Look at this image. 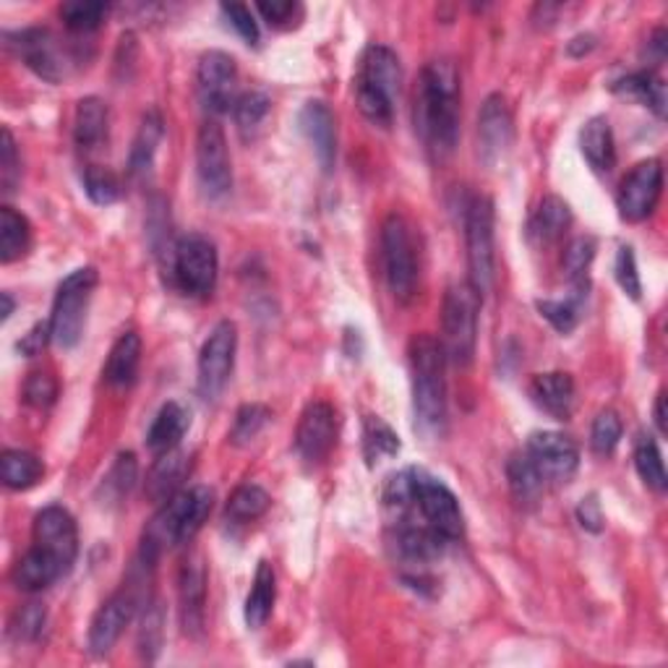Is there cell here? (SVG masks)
Listing matches in <instances>:
<instances>
[{
  "label": "cell",
  "instance_id": "obj_44",
  "mask_svg": "<svg viewBox=\"0 0 668 668\" xmlns=\"http://www.w3.org/2000/svg\"><path fill=\"white\" fill-rule=\"evenodd\" d=\"M269 417H271L269 408L259 405V402L243 405L238 413H235L233 431H230V442H233L235 447H246V444L254 442V438L259 436L264 428H267Z\"/></svg>",
  "mask_w": 668,
  "mask_h": 668
},
{
  "label": "cell",
  "instance_id": "obj_48",
  "mask_svg": "<svg viewBox=\"0 0 668 668\" xmlns=\"http://www.w3.org/2000/svg\"><path fill=\"white\" fill-rule=\"evenodd\" d=\"M163 624H165L163 605L152 603L144 614L142 632H138V647H142L144 658L155 660L159 645H163Z\"/></svg>",
  "mask_w": 668,
  "mask_h": 668
},
{
  "label": "cell",
  "instance_id": "obj_16",
  "mask_svg": "<svg viewBox=\"0 0 668 668\" xmlns=\"http://www.w3.org/2000/svg\"><path fill=\"white\" fill-rule=\"evenodd\" d=\"M525 455L531 457L535 470L541 472L543 483L564 486L575 478L580 465V449L569 436L556 431H538L527 438Z\"/></svg>",
  "mask_w": 668,
  "mask_h": 668
},
{
  "label": "cell",
  "instance_id": "obj_2",
  "mask_svg": "<svg viewBox=\"0 0 668 668\" xmlns=\"http://www.w3.org/2000/svg\"><path fill=\"white\" fill-rule=\"evenodd\" d=\"M385 504L387 510L394 514V520H423L428 527H434L436 533H442L449 543L459 541L465 533V517L455 493L449 491L447 483H442V480L421 468L394 472V476L387 480Z\"/></svg>",
  "mask_w": 668,
  "mask_h": 668
},
{
  "label": "cell",
  "instance_id": "obj_23",
  "mask_svg": "<svg viewBox=\"0 0 668 668\" xmlns=\"http://www.w3.org/2000/svg\"><path fill=\"white\" fill-rule=\"evenodd\" d=\"M188 472H191V455L180 449L159 455L157 463L152 465L149 476H146V497L155 504H165V501L180 493V486H183Z\"/></svg>",
  "mask_w": 668,
  "mask_h": 668
},
{
  "label": "cell",
  "instance_id": "obj_46",
  "mask_svg": "<svg viewBox=\"0 0 668 668\" xmlns=\"http://www.w3.org/2000/svg\"><path fill=\"white\" fill-rule=\"evenodd\" d=\"M593 259H595L593 238H584V235H580V238L569 241V246L564 248V259H561L564 275H567L575 285L584 282V275H588Z\"/></svg>",
  "mask_w": 668,
  "mask_h": 668
},
{
  "label": "cell",
  "instance_id": "obj_12",
  "mask_svg": "<svg viewBox=\"0 0 668 668\" xmlns=\"http://www.w3.org/2000/svg\"><path fill=\"white\" fill-rule=\"evenodd\" d=\"M32 548L45 556L53 567H58L63 575L71 572L76 554H79V533H76L71 512L63 506H45L34 517Z\"/></svg>",
  "mask_w": 668,
  "mask_h": 668
},
{
  "label": "cell",
  "instance_id": "obj_36",
  "mask_svg": "<svg viewBox=\"0 0 668 668\" xmlns=\"http://www.w3.org/2000/svg\"><path fill=\"white\" fill-rule=\"evenodd\" d=\"M614 89L622 94L637 97V100L647 104L658 118L666 115V84L656 71H639L626 76Z\"/></svg>",
  "mask_w": 668,
  "mask_h": 668
},
{
  "label": "cell",
  "instance_id": "obj_1",
  "mask_svg": "<svg viewBox=\"0 0 668 668\" xmlns=\"http://www.w3.org/2000/svg\"><path fill=\"white\" fill-rule=\"evenodd\" d=\"M413 123L428 152L442 159L459 138V74L455 63L431 60L415 87Z\"/></svg>",
  "mask_w": 668,
  "mask_h": 668
},
{
  "label": "cell",
  "instance_id": "obj_28",
  "mask_svg": "<svg viewBox=\"0 0 668 668\" xmlns=\"http://www.w3.org/2000/svg\"><path fill=\"white\" fill-rule=\"evenodd\" d=\"M138 364H142V339L136 332H125L115 339L113 350L104 364V381L113 387H131L136 381Z\"/></svg>",
  "mask_w": 668,
  "mask_h": 668
},
{
  "label": "cell",
  "instance_id": "obj_11",
  "mask_svg": "<svg viewBox=\"0 0 668 668\" xmlns=\"http://www.w3.org/2000/svg\"><path fill=\"white\" fill-rule=\"evenodd\" d=\"M465 241L470 267L468 282L480 296H486L493 282V201L489 197H472L465 209Z\"/></svg>",
  "mask_w": 668,
  "mask_h": 668
},
{
  "label": "cell",
  "instance_id": "obj_27",
  "mask_svg": "<svg viewBox=\"0 0 668 668\" xmlns=\"http://www.w3.org/2000/svg\"><path fill=\"white\" fill-rule=\"evenodd\" d=\"M580 149L590 167L598 172H609L616 165V142L611 123L605 118L595 115L582 125L580 131Z\"/></svg>",
  "mask_w": 668,
  "mask_h": 668
},
{
  "label": "cell",
  "instance_id": "obj_57",
  "mask_svg": "<svg viewBox=\"0 0 668 668\" xmlns=\"http://www.w3.org/2000/svg\"><path fill=\"white\" fill-rule=\"evenodd\" d=\"M656 423H658V431L660 434H666V394H658V402H656Z\"/></svg>",
  "mask_w": 668,
  "mask_h": 668
},
{
  "label": "cell",
  "instance_id": "obj_50",
  "mask_svg": "<svg viewBox=\"0 0 668 668\" xmlns=\"http://www.w3.org/2000/svg\"><path fill=\"white\" fill-rule=\"evenodd\" d=\"M55 397H58V381H55L53 374L37 371V374H32L30 379H26V385H24V402H26V405L45 410V408L53 405Z\"/></svg>",
  "mask_w": 668,
  "mask_h": 668
},
{
  "label": "cell",
  "instance_id": "obj_6",
  "mask_svg": "<svg viewBox=\"0 0 668 668\" xmlns=\"http://www.w3.org/2000/svg\"><path fill=\"white\" fill-rule=\"evenodd\" d=\"M9 45L26 63V68H32L40 79L51 84L71 79L87 60L81 45L58 37L45 26H32V30L9 34Z\"/></svg>",
  "mask_w": 668,
  "mask_h": 668
},
{
  "label": "cell",
  "instance_id": "obj_54",
  "mask_svg": "<svg viewBox=\"0 0 668 668\" xmlns=\"http://www.w3.org/2000/svg\"><path fill=\"white\" fill-rule=\"evenodd\" d=\"M577 520H580V525L584 531L590 533H601L603 531V510H601V501L595 497H588L580 501V506H577Z\"/></svg>",
  "mask_w": 668,
  "mask_h": 668
},
{
  "label": "cell",
  "instance_id": "obj_51",
  "mask_svg": "<svg viewBox=\"0 0 668 668\" xmlns=\"http://www.w3.org/2000/svg\"><path fill=\"white\" fill-rule=\"evenodd\" d=\"M220 11L225 13V19L230 21V26H233V30L238 32L241 37L248 42V45H256V42H259V26H256L254 13H250L248 5H243V3H222Z\"/></svg>",
  "mask_w": 668,
  "mask_h": 668
},
{
  "label": "cell",
  "instance_id": "obj_56",
  "mask_svg": "<svg viewBox=\"0 0 668 668\" xmlns=\"http://www.w3.org/2000/svg\"><path fill=\"white\" fill-rule=\"evenodd\" d=\"M595 47V37L593 34H580V37H575L569 42V55H575V58H582L584 53H590Z\"/></svg>",
  "mask_w": 668,
  "mask_h": 668
},
{
  "label": "cell",
  "instance_id": "obj_5",
  "mask_svg": "<svg viewBox=\"0 0 668 668\" xmlns=\"http://www.w3.org/2000/svg\"><path fill=\"white\" fill-rule=\"evenodd\" d=\"M402 68L394 51L385 45L366 47L360 55L358 76H355V97L358 110L374 125H389L394 118V97L400 94Z\"/></svg>",
  "mask_w": 668,
  "mask_h": 668
},
{
  "label": "cell",
  "instance_id": "obj_30",
  "mask_svg": "<svg viewBox=\"0 0 668 668\" xmlns=\"http://www.w3.org/2000/svg\"><path fill=\"white\" fill-rule=\"evenodd\" d=\"M108 136V108L100 97H84L76 104L74 138L81 149H94Z\"/></svg>",
  "mask_w": 668,
  "mask_h": 668
},
{
  "label": "cell",
  "instance_id": "obj_52",
  "mask_svg": "<svg viewBox=\"0 0 668 668\" xmlns=\"http://www.w3.org/2000/svg\"><path fill=\"white\" fill-rule=\"evenodd\" d=\"M256 11H259L264 21H267L269 26H275V30H290V26L296 24V19L303 16V9L298 3H292V0H282V3H259Z\"/></svg>",
  "mask_w": 668,
  "mask_h": 668
},
{
  "label": "cell",
  "instance_id": "obj_14",
  "mask_svg": "<svg viewBox=\"0 0 668 668\" xmlns=\"http://www.w3.org/2000/svg\"><path fill=\"white\" fill-rule=\"evenodd\" d=\"M197 176L209 199H222L233 188L227 138L218 121H207L197 136Z\"/></svg>",
  "mask_w": 668,
  "mask_h": 668
},
{
  "label": "cell",
  "instance_id": "obj_37",
  "mask_svg": "<svg viewBox=\"0 0 668 668\" xmlns=\"http://www.w3.org/2000/svg\"><path fill=\"white\" fill-rule=\"evenodd\" d=\"M635 468L643 478V483L647 489L664 493L668 489V476H666V465L664 457H660V449L656 444V438L639 434L635 442Z\"/></svg>",
  "mask_w": 668,
  "mask_h": 668
},
{
  "label": "cell",
  "instance_id": "obj_7",
  "mask_svg": "<svg viewBox=\"0 0 668 668\" xmlns=\"http://www.w3.org/2000/svg\"><path fill=\"white\" fill-rule=\"evenodd\" d=\"M483 296L470 282H455L442 303V350L455 366L472 364L478 345V313Z\"/></svg>",
  "mask_w": 668,
  "mask_h": 668
},
{
  "label": "cell",
  "instance_id": "obj_43",
  "mask_svg": "<svg viewBox=\"0 0 668 668\" xmlns=\"http://www.w3.org/2000/svg\"><path fill=\"white\" fill-rule=\"evenodd\" d=\"M84 191H87V197L92 199L94 204H115V201L121 199V180H118L110 167L89 165L87 170H84Z\"/></svg>",
  "mask_w": 668,
  "mask_h": 668
},
{
  "label": "cell",
  "instance_id": "obj_9",
  "mask_svg": "<svg viewBox=\"0 0 668 668\" xmlns=\"http://www.w3.org/2000/svg\"><path fill=\"white\" fill-rule=\"evenodd\" d=\"M97 282H100L97 269L81 267L71 271V275L60 282L58 292H55L51 332H53V343L63 347V350H71V347L81 339L84 324H87V309L89 301H92Z\"/></svg>",
  "mask_w": 668,
  "mask_h": 668
},
{
  "label": "cell",
  "instance_id": "obj_55",
  "mask_svg": "<svg viewBox=\"0 0 668 668\" xmlns=\"http://www.w3.org/2000/svg\"><path fill=\"white\" fill-rule=\"evenodd\" d=\"M47 339H53L51 322L37 324V326H32L30 334H24V339H21V343H19V350L24 353V355H30V358H32V355H40L42 350H45Z\"/></svg>",
  "mask_w": 668,
  "mask_h": 668
},
{
  "label": "cell",
  "instance_id": "obj_41",
  "mask_svg": "<svg viewBox=\"0 0 668 668\" xmlns=\"http://www.w3.org/2000/svg\"><path fill=\"white\" fill-rule=\"evenodd\" d=\"M582 288H588V285H584V282L577 285L575 296L567 298V301H538L541 316L546 319V322L552 324L556 332L569 334L577 324H580L582 301H584V296H588V292L582 296Z\"/></svg>",
  "mask_w": 668,
  "mask_h": 668
},
{
  "label": "cell",
  "instance_id": "obj_22",
  "mask_svg": "<svg viewBox=\"0 0 668 668\" xmlns=\"http://www.w3.org/2000/svg\"><path fill=\"white\" fill-rule=\"evenodd\" d=\"M178 595H180V614H183V626L191 635H199L204 626V603H207V567L201 556H188L178 577Z\"/></svg>",
  "mask_w": 668,
  "mask_h": 668
},
{
  "label": "cell",
  "instance_id": "obj_4",
  "mask_svg": "<svg viewBox=\"0 0 668 668\" xmlns=\"http://www.w3.org/2000/svg\"><path fill=\"white\" fill-rule=\"evenodd\" d=\"M214 506V493L207 486H193V489L180 491L165 504H159V512L146 525L142 538V564L155 567V561L167 548L183 546L197 538V533L204 527Z\"/></svg>",
  "mask_w": 668,
  "mask_h": 668
},
{
  "label": "cell",
  "instance_id": "obj_42",
  "mask_svg": "<svg viewBox=\"0 0 668 668\" xmlns=\"http://www.w3.org/2000/svg\"><path fill=\"white\" fill-rule=\"evenodd\" d=\"M136 478H138L136 457L131 455V452H123V455H118L113 468H110L108 476L102 478L104 499H108V501H123L131 493V489L136 486Z\"/></svg>",
  "mask_w": 668,
  "mask_h": 668
},
{
  "label": "cell",
  "instance_id": "obj_17",
  "mask_svg": "<svg viewBox=\"0 0 668 668\" xmlns=\"http://www.w3.org/2000/svg\"><path fill=\"white\" fill-rule=\"evenodd\" d=\"M235 87H238V66H235L233 55L222 51H209L201 55L197 68V89L207 113H227L238 100Z\"/></svg>",
  "mask_w": 668,
  "mask_h": 668
},
{
  "label": "cell",
  "instance_id": "obj_34",
  "mask_svg": "<svg viewBox=\"0 0 668 668\" xmlns=\"http://www.w3.org/2000/svg\"><path fill=\"white\" fill-rule=\"evenodd\" d=\"M506 478H510L512 497L517 499L520 504L525 506L538 504L546 483H543L541 472L535 470V465L531 463V457H527L525 452H520V455H514L510 463H506Z\"/></svg>",
  "mask_w": 668,
  "mask_h": 668
},
{
  "label": "cell",
  "instance_id": "obj_58",
  "mask_svg": "<svg viewBox=\"0 0 668 668\" xmlns=\"http://www.w3.org/2000/svg\"><path fill=\"white\" fill-rule=\"evenodd\" d=\"M0 298H3V319H9L11 313H13V301H11V296H9V292H3V296H0Z\"/></svg>",
  "mask_w": 668,
  "mask_h": 668
},
{
  "label": "cell",
  "instance_id": "obj_26",
  "mask_svg": "<svg viewBox=\"0 0 668 668\" xmlns=\"http://www.w3.org/2000/svg\"><path fill=\"white\" fill-rule=\"evenodd\" d=\"M165 134V123L159 110H146L142 123H138L134 146H131V157H129V172L134 178H146L155 167V155L157 146L163 142Z\"/></svg>",
  "mask_w": 668,
  "mask_h": 668
},
{
  "label": "cell",
  "instance_id": "obj_38",
  "mask_svg": "<svg viewBox=\"0 0 668 668\" xmlns=\"http://www.w3.org/2000/svg\"><path fill=\"white\" fill-rule=\"evenodd\" d=\"M271 110L269 97L261 89H248V92L238 94V100L233 104L235 125H238L243 138H254L261 131L264 121H267Z\"/></svg>",
  "mask_w": 668,
  "mask_h": 668
},
{
  "label": "cell",
  "instance_id": "obj_33",
  "mask_svg": "<svg viewBox=\"0 0 668 668\" xmlns=\"http://www.w3.org/2000/svg\"><path fill=\"white\" fill-rule=\"evenodd\" d=\"M0 476H3L5 489L11 491H26L34 483H40L45 476V465L40 457L24 449H5L3 459H0Z\"/></svg>",
  "mask_w": 668,
  "mask_h": 668
},
{
  "label": "cell",
  "instance_id": "obj_21",
  "mask_svg": "<svg viewBox=\"0 0 668 668\" xmlns=\"http://www.w3.org/2000/svg\"><path fill=\"white\" fill-rule=\"evenodd\" d=\"M298 123H301L303 136L313 146L319 165L324 167V172H332L334 159H337V125H334L332 110L324 102L311 100L303 104Z\"/></svg>",
  "mask_w": 668,
  "mask_h": 668
},
{
  "label": "cell",
  "instance_id": "obj_32",
  "mask_svg": "<svg viewBox=\"0 0 668 668\" xmlns=\"http://www.w3.org/2000/svg\"><path fill=\"white\" fill-rule=\"evenodd\" d=\"M572 225V209L561 197H546L531 220V235L538 243L559 241Z\"/></svg>",
  "mask_w": 668,
  "mask_h": 668
},
{
  "label": "cell",
  "instance_id": "obj_18",
  "mask_svg": "<svg viewBox=\"0 0 668 668\" xmlns=\"http://www.w3.org/2000/svg\"><path fill=\"white\" fill-rule=\"evenodd\" d=\"M514 142V123L510 104L501 94L486 97L478 115V155L489 167L504 163Z\"/></svg>",
  "mask_w": 668,
  "mask_h": 668
},
{
  "label": "cell",
  "instance_id": "obj_29",
  "mask_svg": "<svg viewBox=\"0 0 668 668\" xmlns=\"http://www.w3.org/2000/svg\"><path fill=\"white\" fill-rule=\"evenodd\" d=\"M275 598H277L275 569H271L269 561H259L254 584H250V593L246 598V611H243L250 630H261V626L267 624L271 609H275Z\"/></svg>",
  "mask_w": 668,
  "mask_h": 668
},
{
  "label": "cell",
  "instance_id": "obj_15",
  "mask_svg": "<svg viewBox=\"0 0 668 668\" xmlns=\"http://www.w3.org/2000/svg\"><path fill=\"white\" fill-rule=\"evenodd\" d=\"M660 191H664V165L660 159H643L622 180L616 193V207L622 220L643 222L656 212Z\"/></svg>",
  "mask_w": 668,
  "mask_h": 668
},
{
  "label": "cell",
  "instance_id": "obj_24",
  "mask_svg": "<svg viewBox=\"0 0 668 668\" xmlns=\"http://www.w3.org/2000/svg\"><path fill=\"white\" fill-rule=\"evenodd\" d=\"M531 397L541 410L554 415L556 421H567L575 410V381L564 371L538 374L531 385Z\"/></svg>",
  "mask_w": 668,
  "mask_h": 668
},
{
  "label": "cell",
  "instance_id": "obj_39",
  "mask_svg": "<svg viewBox=\"0 0 668 668\" xmlns=\"http://www.w3.org/2000/svg\"><path fill=\"white\" fill-rule=\"evenodd\" d=\"M110 5L100 0H71V3L60 5V19L68 32L87 34L100 30L102 21L108 19Z\"/></svg>",
  "mask_w": 668,
  "mask_h": 668
},
{
  "label": "cell",
  "instance_id": "obj_20",
  "mask_svg": "<svg viewBox=\"0 0 668 668\" xmlns=\"http://www.w3.org/2000/svg\"><path fill=\"white\" fill-rule=\"evenodd\" d=\"M136 595L131 588L118 590L115 595H110L108 601L100 605L92 619V626H89V650L94 656H108L113 650V645L118 643V637L123 635L125 624L134 619L136 611Z\"/></svg>",
  "mask_w": 668,
  "mask_h": 668
},
{
  "label": "cell",
  "instance_id": "obj_8",
  "mask_svg": "<svg viewBox=\"0 0 668 668\" xmlns=\"http://www.w3.org/2000/svg\"><path fill=\"white\" fill-rule=\"evenodd\" d=\"M381 261L389 290L400 303H410L417 292V256L413 227L402 214L392 212L381 225Z\"/></svg>",
  "mask_w": 668,
  "mask_h": 668
},
{
  "label": "cell",
  "instance_id": "obj_25",
  "mask_svg": "<svg viewBox=\"0 0 668 668\" xmlns=\"http://www.w3.org/2000/svg\"><path fill=\"white\" fill-rule=\"evenodd\" d=\"M188 426H191V415H188V410L180 405V402H167V405L159 408L155 423L149 426L146 447H149L152 455L157 457L167 455V452L180 447Z\"/></svg>",
  "mask_w": 668,
  "mask_h": 668
},
{
  "label": "cell",
  "instance_id": "obj_10",
  "mask_svg": "<svg viewBox=\"0 0 668 668\" xmlns=\"http://www.w3.org/2000/svg\"><path fill=\"white\" fill-rule=\"evenodd\" d=\"M218 248L204 235H180L176 246L170 248V280L183 296H209L218 285Z\"/></svg>",
  "mask_w": 668,
  "mask_h": 668
},
{
  "label": "cell",
  "instance_id": "obj_31",
  "mask_svg": "<svg viewBox=\"0 0 668 668\" xmlns=\"http://www.w3.org/2000/svg\"><path fill=\"white\" fill-rule=\"evenodd\" d=\"M32 225L13 207H0V261L13 264L30 250Z\"/></svg>",
  "mask_w": 668,
  "mask_h": 668
},
{
  "label": "cell",
  "instance_id": "obj_3",
  "mask_svg": "<svg viewBox=\"0 0 668 668\" xmlns=\"http://www.w3.org/2000/svg\"><path fill=\"white\" fill-rule=\"evenodd\" d=\"M413 374L415 428L426 438H442L447 431V355L431 334H415L408 347Z\"/></svg>",
  "mask_w": 668,
  "mask_h": 668
},
{
  "label": "cell",
  "instance_id": "obj_13",
  "mask_svg": "<svg viewBox=\"0 0 668 668\" xmlns=\"http://www.w3.org/2000/svg\"><path fill=\"white\" fill-rule=\"evenodd\" d=\"M235 350H238V326L230 319L220 322L209 332L207 343L199 353V394L201 400L214 402L227 387L230 374L235 366Z\"/></svg>",
  "mask_w": 668,
  "mask_h": 668
},
{
  "label": "cell",
  "instance_id": "obj_53",
  "mask_svg": "<svg viewBox=\"0 0 668 668\" xmlns=\"http://www.w3.org/2000/svg\"><path fill=\"white\" fill-rule=\"evenodd\" d=\"M42 630H45V609H42L40 603H26L16 614V622L11 626V632L19 639L40 637Z\"/></svg>",
  "mask_w": 668,
  "mask_h": 668
},
{
  "label": "cell",
  "instance_id": "obj_47",
  "mask_svg": "<svg viewBox=\"0 0 668 668\" xmlns=\"http://www.w3.org/2000/svg\"><path fill=\"white\" fill-rule=\"evenodd\" d=\"M21 180V163H19V152L16 142H13L11 131L3 129L0 134V186H3L5 193L16 191Z\"/></svg>",
  "mask_w": 668,
  "mask_h": 668
},
{
  "label": "cell",
  "instance_id": "obj_19",
  "mask_svg": "<svg viewBox=\"0 0 668 668\" xmlns=\"http://www.w3.org/2000/svg\"><path fill=\"white\" fill-rule=\"evenodd\" d=\"M337 442V413L330 402H311L296 431V449L305 463H322Z\"/></svg>",
  "mask_w": 668,
  "mask_h": 668
},
{
  "label": "cell",
  "instance_id": "obj_40",
  "mask_svg": "<svg viewBox=\"0 0 668 668\" xmlns=\"http://www.w3.org/2000/svg\"><path fill=\"white\" fill-rule=\"evenodd\" d=\"M400 452V438L379 415H368L364 423V455L368 465L394 457Z\"/></svg>",
  "mask_w": 668,
  "mask_h": 668
},
{
  "label": "cell",
  "instance_id": "obj_49",
  "mask_svg": "<svg viewBox=\"0 0 668 668\" xmlns=\"http://www.w3.org/2000/svg\"><path fill=\"white\" fill-rule=\"evenodd\" d=\"M614 271H616L619 288H622L626 292V296L632 298V301H639V296H643V280H639L635 250H632L630 246L619 248Z\"/></svg>",
  "mask_w": 668,
  "mask_h": 668
},
{
  "label": "cell",
  "instance_id": "obj_45",
  "mask_svg": "<svg viewBox=\"0 0 668 668\" xmlns=\"http://www.w3.org/2000/svg\"><path fill=\"white\" fill-rule=\"evenodd\" d=\"M622 434L624 426L616 410H601L593 421V431H590V447L601 457L614 455L619 442H622Z\"/></svg>",
  "mask_w": 668,
  "mask_h": 668
},
{
  "label": "cell",
  "instance_id": "obj_35",
  "mask_svg": "<svg viewBox=\"0 0 668 668\" xmlns=\"http://www.w3.org/2000/svg\"><path fill=\"white\" fill-rule=\"evenodd\" d=\"M269 504H271L269 493L264 491L261 486L254 483L238 486L225 506V520L230 525H248V522L259 520L261 514L269 510Z\"/></svg>",
  "mask_w": 668,
  "mask_h": 668
}]
</instances>
